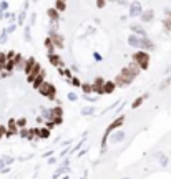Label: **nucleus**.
<instances>
[{
  "instance_id": "f257e3e1",
  "label": "nucleus",
  "mask_w": 171,
  "mask_h": 179,
  "mask_svg": "<svg viewBox=\"0 0 171 179\" xmlns=\"http://www.w3.org/2000/svg\"><path fill=\"white\" fill-rule=\"evenodd\" d=\"M128 43L131 45V47L141 48V51L143 50H153V47H154L148 38H141V36H136V35H130L128 36Z\"/></svg>"
},
{
  "instance_id": "f03ea898",
  "label": "nucleus",
  "mask_w": 171,
  "mask_h": 179,
  "mask_svg": "<svg viewBox=\"0 0 171 179\" xmlns=\"http://www.w3.org/2000/svg\"><path fill=\"white\" fill-rule=\"evenodd\" d=\"M135 65L138 68H148V63H150V56H148V53L146 51H138V53H135Z\"/></svg>"
},
{
  "instance_id": "7ed1b4c3",
  "label": "nucleus",
  "mask_w": 171,
  "mask_h": 179,
  "mask_svg": "<svg viewBox=\"0 0 171 179\" xmlns=\"http://www.w3.org/2000/svg\"><path fill=\"white\" fill-rule=\"evenodd\" d=\"M38 91L42 93L43 96L50 98V100L55 98V86H53V85H50V83H42V85L38 86Z\"/></svg>"
},
{
  "instance_id": "20e7f679",
  "label": "nucleus",
  "mask_w": 171,
  "mask_h": 179,
  "mask_svg": "<svg viewBox=\"0 0 171 179\" xmlns=\"http://www.w3.org/2000/svg\"><path fill=\"white\" fill-rule=\"evenodd\" d=\"M50 42L55 45V47H58V48H62L63 47V36L62 35H58V33H55V32H50Z\"/></svg>"
},
{
  "instance_id": "39448f33",
  "label": "nucleus",
  "mask_w": 171,
  "mask_h": 179,
  "mask_svg": "<svg viewBox=\"0 0 171 179\" xmlns=\"http://www.w3.org/2000/svg\"><path fill=\"white\" fill-rule=\"evenodd\" d=\"M103 85H105V81L101 80V78H96L95 81V85L91 86V91H96V93H103Z\"/></svg>"
},
{
  "instance_id": "423d86ee",
  "label": "nucleus",
  "mask_w": 171,
  "mask_h": 179,
  "mask_svg": "<svg viewBox=\"0 0 171 179\" xmlns=\"http://www.w3.org/2000/svg\"><path fill=\"white\" fill-rule=\"evenodd\" d=\"M140 12H141V5L138 2H135L131 5V12H130V15H133V17H136V15H140Z\"/></svg>"
},
{
  "instance_id": "0eeeda50",
  "label": "nucleus",
  "mask_w": 171,
  "mask_h": 179,
  "mask_svg": "<svg viewBox=\"0 0 171 179\" xmlns=\"http://www.w3.org/2000/svg\"><path fill=\"white\" fill-rule=\"evenodd\" d=\"M47 15H48V17H50L52 20H53V25H55L56 22H58V17H60V15H58V12H56L55 9H50V10L47 12Z\"/></svg>"
},
{
  "instance_id": "6e6552de",
  "label": "nucleus",
  "mask_w": 171,
  "mask_h": 179,
  "mask_svg": "<svg viewBox=\"0 0 171 179\" xmlns=\"http://www.w3.org/2000/svg\"><path fill=\"white\" fill-rule=\"evenodd\" d=\"M48 58H50V62L53 63L55 67H60V65H63L62 58H60V56H56V55H50V56H48Z\"/></svg>"
},
{
  "instance_id": "1a4fd4ad",
  "label": "nucleus",
  "mask_w": 171,
  "mask_h": 179,
  "mask_svg": "<svg viewBox=\"0 0 171 179\" xmlns=\"http://www.w3.org/2000/svg\"><path fill=\"white\" fill-rule=\"evenodd\" d=\"M141 20H143V22L153 20V10H146V13H141Z\"/></svg>"
},
{
  "instance_id": "9d476101",
  "label": "nucleus",
  "mask_w": 171,
  "mask_h": 179,
  "mask_svg": "<svg viewBox=\"0 0 171 179\" xmlns=\"http://www.w3.org/2000/svg\"><path fill=\"white\" fill-rule=\"evenodd\" d=\"M131 30H133V32H136V33H140L141 36H143V38H146V32H145L141 27H138V25H131Z\"/></svg>"
},
{
  "instance_id": "9b49d317",
  "label": "nucleus",
  "mask_w": 171,
  "mask_h": 179,
  "mask_svg": "<svg viewBox=\"0 0 171 179\" xmlns=\"http://www.w3.org/2000/svg\"><path fill=\"white\" fill-rule=\"evenodd\" d=\"M113 88H115V83H105L103 85V93H111Z\"/></svg>"
},
{
  "instance_id": "f8f14e48",
  "label": "nucleus",
  "mask_w": 171,
  "mask_h": 179,
  "mask_svg": "<svg viewBox=\"0 0 171 179\" xmlns=\"http://www.w3.org/2000/svg\"><path fill=\"white\" fill-rule=\"evenodd\" d=\"M45 45H47V48H48V53L53 55V51H52V50H53V43L50 42V38H47V40H45Z\"/></svg>"
},
{
  "instance_id": "ddd939ff",
  "label": "nucleus",
  "mask_w": 171,
  "mask_h": 179,
  "mask_svg": "<svg viewBox=\"0 0 171 179\" xmlns=\"http://www.w3.org/2000/svg\"><path fill=\"white\" fill-rule=\"evenodd\" d=\"M123 136H125L123 131H118L116 134H113V141H121L123 139Z\"/></svg>"
},
{
  "instance_id": "4468645a",
  "label": "nucleus",
  "mask_w": 171,
  "mask_h": 179,
  "mask_svg": "<svg viewBox=\"0 0 171 179\" xmlns=\"http://www.w3.org/2000/svg\"><path fill=\"white\" fill-rule=\"evenodd\" d=\"M163 25H165V30H166V32H171V20H169V18L165 20V22H163Z\"/></svg>"
},
{
  "instance_id": "2eb2a0df",
  "label": "nucleus",
  "mask_w": 171,
  "mask_h": 179,
  "mask_svg": "<svg viewBox=\"0 0 171 179\" xmlns=\"http://www.w3.org/2000/svg\"><path fill=\"white\" fill-rule=\"evenodd\" d=\"M38 131H40V133H37V134H38V136H42V138H47L48 134H50V131H48V129H38Z\"/></svg>"
},
{
  "instance_id": "dca6fc26",
  "label": "nucleus",
  "mask_w": 171,
  "mask_h": 179,
  "mask_svg": "<svg viewBox=\"0 0 171 179\" xmlns=\"http://www.w3.org/2000/svg\"><path fill=\"white\" fill-rule=\"evenodd\" d=\"M55 7H56V9H55V10H56V12H58V10H65V7H67V5H65V3H63V2H56V3H55Z\"/></svg>"
},
{
  "instance_id": "f3484780",
  "label": "nucleus",
  "mask_w": 171,
  "mask_h": 179,
  "mask_svg": "<svg viewBox=\"0 0 171 179\" xmlns=\"http://www.w3.org/2000/svg\"><path fill=\"white\" fill-rule=\"evenodd\" d=\"M171 83V78H168V80H165V81H163V83H161V86H160V90H165L166 86H168V85Z\"/></svg>"
},
{
  "instance_id": "a211bd4d",
  "label": "nucleus",
  "mask_w": 171,
  "mask_h": 179,
  "mask_svg": "<svg viewBox=\"0 0 171 179\" xmlns=\"http://www.w3.org/2000/svg\"><path fill=\"white\" fill-rule=\"evenodd\" d=\"M141 103H143V98H138V100L135 101V103H133V108H138Z\"/></svg>"
},
{
  "instance_id": "6ab92c4d",
  "label": "nucleus",
  "mask_w": 171,
  "mask_h": 179,
  "mask_svg": "<svg viewBox=\"0 0 171 179\" xmlns=\"http://www.w3.org/2000/svg\"><path fill=\"white\" fill-rule=\"evenodd\" d=\"M85 93H91V85H83Z\"/></svg>"
},
{
  "instance_id": "aec40b11",
  "label": "nucleus",
  "mask_w": 171,
  "mask_h": 179,
  "mask_svg": "<svg viewBox=\"0 0 171 179\" xmlns=\"http://www.w3.org/2000/svg\"><path fill=\"white\" fill-rule=\"evenodd\" d=\"M93 111V108H85L83 109V115H88V113H91Z\"/></svg>"
},
{
  "instance_id": "412c9836",
  "label": "nucleus",
  "mask_w": 171,
  "mask_h": 179,
  "mask_svg": "<svg viewBox=\"0 0 171 179\" xmlns=\"http://www.w3.org/2000/svg\"><path fill=\"white\" fill-rule=\"evenodd\" d=\"M3 134H5V128H2V126H0V136H3Z\"/></svg>"
},
{
  "instance_id": "4be33fe9",
  "label": "nucleus",
  "mask_w": 171,
  "mask_h": 179,
  "mask_svg": "<svg viewBox=\"0 0 171 179\" xmlns=\"http://www.w3.org/2000/svg\"><path fill=\"white\" fill-rule=\"evenodd\" d=\"M72 83H73V85H80V81L76 80V78H73V80H72Z\"/></svg>"
},
{
  "instance_id": "5701e85b",
  "label": "nucleus",
  "mask_w": 171,
  "mask_h": 179,
  "mask_svg": "<svg viewBox=\"0 0 171 179\" xmlns=\"http://www.w3.org/2000/svg\"><path fill=\"white\" fill-rule=\"evenodd\" d=\"M169 20H171V12H169Z\"/></svg>"
},
{
  "instance_id": "b1692460",
  "label": "nucleus",
  "mask_w": 171,
  "mask_h": 179,
  "mask_svg": "<svg viewBox=\"0 0 171 179\" xmlns=\"http://www.w3.org/2000/svg\"><path fill=\"white\" fill-rule=\"evenodd\" d=\"M125 179H126V177H125Z\"/></svg>"
}]
</instances>
